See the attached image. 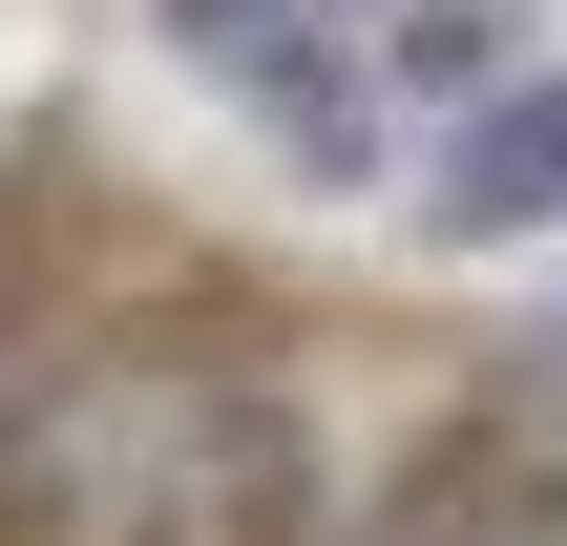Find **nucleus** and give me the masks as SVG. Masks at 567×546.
Masks as SVG:
<instances>
[{"label":"nucleus","mask_w":567,"mask_h":546,"mask_svg":"<svg viewBox=\"0 0 567 546\" xmlns=\"http://www.w3.org/2000/svg\"><path fill=\"white\" fill-rule=\"evenodd\" d=\"M505 42H526V0H379V21H358V63H379V126H421V105H484V84H505Z\"/></svg>","instance_id":"5"},{"label":"nucleus","mask_w":567,"mask_h":546,"mask_svg":"<svg viewBox=\"0 0 567 546\" xmlns=\"http://www.w3.org/2000/svg\"><path fill=\"white\" fill-rule=\"evenodd\" d=\"M337 21H379V0H337Z\"/></svg>","instance_id":"6"},{"label":"nucleus","mask_w":567,"mask_h":546,"mask_svg":"<svg viewBox=\"0 0 567 546\" xmlns=\"http://www.w3.org/2000/svg\"><path fill=\"white\" fill-rule=\"evenodd\" d=\"M547 526H567V421L505 379V400H463L421 463H379V505L316 526V546H547Z\"/></svg>","instance_id":"2"},{"label":"nucleus","mask_w":567,"mask_h":546,"mask_svg":"<svg viewBox=\"0 0 567 546\" xmlns=\"http://www.w3.org/2000/svg\"><path fill=\"white\" fill-rule=\"evenodd\" d=\"M337 484H316V421L274 379H147L126 400V505L105 546H316Z\"/></svg>","instance_id":"1"},{"label":"nucleus","mask_w":567,"mask_h":546,"mask_svg":"<svg viewBox=\"0 0 567 546\" xmlns=\"http://www.w3.org/2000/svg\"><path fill=\"white\" fill-rule=\"evenodd\" d=\"M421 231H442V253H526V231H567V63H505V84L463 105V147L421 168Z\"/></svg>","instance_id":"3"},{"label":"nucleus","mask_w":567,"mask_h":546,"mask_svg":"<svg viewBox=\"0 0 567 546\" xmlns=\"http://www.w3.org/2000/svg\"><path fill=\"white\" fill-rule=\"evenodd\" d=\"M105 505H126V400L0 379V546H105Z\"/></svg>","instance_id":"4"},{"label":"nucleus","mask_w":567,"mask_h":546,"mask_svg":"<svg viewBox=\"0 0 567 546\" xmlns=\"http://www.w3.org/2000/svg\"><path fill=\"white\" fill-rule=\"evenodd\" d=\"M547 546H567V526H547Z\"/></svg>","instance_id":"7"}]
</instances>
